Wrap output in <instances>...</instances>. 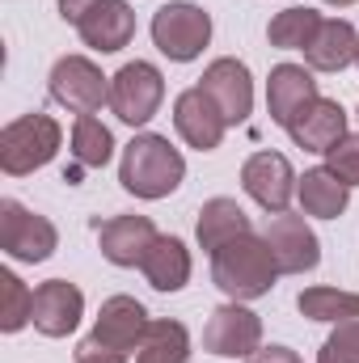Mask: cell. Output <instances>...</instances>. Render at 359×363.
<instances>
[{
  "label": "cell",
  "mask_w": 359,
  "mask_h": 363,
  "mask_svg": "<svg viewBox=\"0 0 359 363\" xmlns=\"http://www.w3.org/2000/svg\"><path fill=\"white\" fill-rule=\"evenodd\" d=\"M245 363H304V359H300L292 347H258Z\"/></svg>",
  "instance_id": "cell-30"
},
{
  "label": "cell",
  "mask_w": 359,
  "mask_h": 363,
  "mask_svg": "<svg viewBox=\"0 0 359 363\" xmlns=\"http://www.w3.org/2000/svg\"><path fill=\"white\" fill-rule=\"evenodd\" d=\"M245 233H254V220L245 216V207L237 199H207L199 207V224H194L199 250L216 254L220 245H228V241H237Z\"/></svg>",
  "instance_id": "cell-20"
},
{
  "label": "cell",
  "mask_w": 359,
  "mask_h": 363,
  "mask_svg": "<svg viewBox=\"0 0 359 363\" xmlns=\"http://www.w3.org/2000/svg\"><path fill=\"white\" fill-rule=\"evenodd\" d=\"M275 279H279V262L270 254L267 237H258V233H245L211 254V283L237 304L263 300L275 287Z\"/></svg>",
  "instance_id": "cell-1"
},
{
  "label": "cell",
  "mask_w": 359,
  "mask_h": 363,
  "mask_svg": "<svg viewBox=\"0 0 359 363\" xmlns=\"http://www.w3.org/2000/svg\"><path fill=\"white\" fill-rule=\"evenodd\" d=\"M186 178V157L165 140V135H136L127 148H123V161H118V182L127 194L136 199H170Z\"/></svg>",
  "instance_id": "cell-2"
},
{
  "label": "cell",
  "mask_w": 359,
  "mask_h": 363,
  "mask_svg": "<svg viewBox=\"0 0 359 363\" xmlns=\"http://www.w3.org/2000/svg\"><path fill=\"white\" fill-rule=\"evenodd\" d=\"M304 60L313 72H343L359 64V30L343 17H326L317 38L304 47Z\"/></svg>",
  "instance_id": "cell-19"
},
{
  "label": "cell",
  "mask_w": 359,
  "mask_h": 363,
  "mask_svg": "<svg viewBox=\"0 0 359 363\" xmlns=\"http://www.w3.org/2000/svg\"><path fill=\"white\" fill-rule=\"evenodd\" d=\"M110 152H114L110 127L101 118H93V114H77V123H72V157H77V165L101 169L110 161Z\"/></svg>",
  "instance_id": "cell-26"
},
{
  "label": "cell",
  "mask_w": 359,
  "mask_h": 363,
  "mask_svg": "<svg viewBox=\"0 0 359 363\" xmlns=\"http://www.w3.org/2000/svg\"><path fill=\"white\" fill-rule=\"evenodd\" d=\"M287 135H292V144L296 148H304V152H330L343 135H347V110L334 101V97H317L292 127H287Z\"/></svg>",
  "instance_id": "cell-18"
},
{
  "label": "cell",
  "mask_w": 359,
  "mask_h": 363,
  "mask_svg": "<svg viewBox=\"0 0 359 363\" xmlns=\"http://www.w3.org/2000/svg\"><path fill=\"white\" fill-rule=\"evenodd\" d=\"M153 43L165 60L190 64L203 55V47L211 43V13L190 4V0H170L165 9L153 13Z\"/></svg>",
  "instance_id": "cell-5"
},
{
  "label": "cell",
  "mask_w": 359,
  "mask_h": 363,
  "mask_svg": "<svg viewBox=\"0 0 359 363\" xmlns=\"http://www.w3.org/2000/svg\"><path fill=\"white\" fill-rule=\"evenodd\" d=\"M174 127H178L182 140H186L190 148H199V152H216L220 140H224V131H228L220 106L199 89V85H194V89H182L178 97H174Z\"/></svg>",
  "instance_id": "cell-15"
},
{
  "label": "cell",
  "mask_w": 359,
  "mask_h": 363,
  "mask_svg": "<svg viewBox=\"0 0 359 363\" xmlns=\"http://www.w3.org/2000/svg\"><path fill=\"white\" fill-rule=\"evenodd\" d=\"M317 81H313V68L304 64H275L267 77V110L270 118L287 131L313 101H317Z\"/></svg>",
  "instance_id": "cell-14"
},
{
  "label": "cell",
  "mask_w": 359,
  "mask_h": 363,
  "mask_svg": "<svg viewBox=\"0 0 359 363\" xmlns=\"http://www.w3.org/2000/svg\"><path fill=\"white\" fill-rule=\"evenodd\" d=\"M148 313L136 296H110L101 300V313L93 321L89 338L77 342V363H127L131 351H140L148 334Z\"/></svg>",
  "instance_id": "cell-3"
},
{
  "label": "cell",
  "mask_w": 359,
  "mask_h": 363,
  "mask_svg": "<svg viewBox=\"0 0 359 363\" xmlns=\"http://www.w3.org/2000/svg\"><path fill=\"white\" fill-rule=\"evenodd\" d=\"M60 144H64V131L51 114H38V110L21 114L0 131V169L9 178H26V174L51 165Z\"/></svg>",
  "instance_id": "cell-4"
},
{
  "label": "cell",
  "mask_w": 359,
  "mask_h": 363,
  "mask_svg": "<svg viewBox=\"0 0 359 363\" xmlns=\"http://www.w3.org/2000/svg\"><path fill=\"white\" fill-rule=\"evenodd\" d=\"M136 363H190V334L182 321H153L140 351H136Z\"/></svg>",
  "instance_id": "cell-24"
},
{
  "label": "cell",
  "mask_w": 359,
  "mask_h": 363,
  "mask_svg": "<svg viewBox=\"0 0 359 363\" xmlns=\"http://www.w3.org/2000/svg\"><path fill=\"white\" fill-rule=\"evenodd\" d=\"M326 4H338V9H347V4H359V0H326Z\"/></svg>",
  "instance_id": "cell-32"
},
{
  "label": "cell",
  "mask_w": 359,
  "mask_h": 363,
  "mask_svg": "<svg viewBox=\"0 0 359 363\" xmlns=\"http://www.w3.org/2000/svg\"><path fill=\"white\" fill-rule=\"evenodd\" d=\"M85 317V291L68 279H47L34 287V330L43 338H68Z\"/></svg>",
  "instance_id": "cell-12"
},
{
  "label": "cell",
  "mask_w": 359,
  "mask_h": 363,
  "mask_svg": "<svg viewBox=\"0 0 359 363\" xmlns=\"http://www.w3.org/2000/svg\"><path fill=\"white\" fill-rule=\"evenodd\" d=\"M317 363H359V317L334 325V334L317 351Z\"/></svg>",
  "instance_id": "cell-28"
},
{
  "label": "cell",
  "mask_w": 359,
  "mask_h": 363,
  "mask_svg": "<svg viewBox=\"0 0 359 363\" xmlns=\"http://www.w3.org/2000/svg\"><path fill=\"white\" fill-rule=\"evenodd\" d=\"M267 245L279 262V274H304L321 262V241L304 224V216H275L267 224Z\"/></svg>",
  "instance_id": "cell-13"
},
{
  "label": "cell",
  "mask_w": 359,
  "mask_h": 363,
  "mask_svg": "<svg viewBox=\"0 0 359 363\" xmlns=\"http://www.w3.org/2000/svg\"><path fill=\"white\" fill-rule=\"evenodd\" d=\"M47 89L72 114H93V110L110 106V77H101V68L93 64L89 55H64L51 68Z\"/></svg>",
  "instance_id": "cell-8"
},
{
  "label": "cell",
  "mask_w": 359,
  "mask_h": 363,
  "mask_svg": "<svg viewBox=\"0 0 359 363\" xmlns=\"http://www.w3.org/2000/svg\"><path fill=\"white\" fill-rule=\"evenodd\" d=\"M165 101V77L157 64L148 60H131L110 77V110L127 123V127H144L153 123V114Z\"/></svg>",
  "instance_id": "cell-6"
},
{
  "label": "cell",
  "mask_w": 359,
  "mask_h": 363,
  "mask_svg": "<svg viewBox=\"0 0 359 363\" xmlns=\"http://www.w3.org/2000/svg\"><path fill=\"white\" fill-rule=\"evenodd\" d=\"M296 308L309 321H326V325H343L359 317V291H343V287H304L296 296Z\"/></svg>",
  "instance_id": "cell-23"
},
{
  "label": "cell",
  "mask_w": 359,
  "mask_h": 363,
  "mask_svg": "<svg viewBox=\"0 0 359 363\" xmlns=\"http://www.w3.org/2000/svg\"><path fill=\"white\" fill-rule=\"evenodd\" d=\"M203 347H207V355H216V359H250V355L263 347V317L250 313L245 304L228 300V304H220V308L207 317V325H203Z\"/></svg>",
  "instance_id": "cell-9"
},
{
  "label": "cell",
  "mask_w": 359,
  "mask_h": 363,
  "mask_svg": "<svg viewBox=\"0 0 359 363\" xmlns=\"http://www.w3.org/2000/svg\"><path fill=\"white\" fill-rule=\"evenodd\" d=\"M140 271H144V279L157 291H182L190 283V250L182 245L178 237H157L153 250L144 254Z\"/></svg>",
  "instance_id": "cell-22"
},
{
  "label": "cell",
  "mask_w": 359,
  "mask_h": 363,
  "mask_svg": "<svg viewBox=\"0 0 359 363\" xmlns=\"http://www.w3.org/2000/svg\"><path fill=\"white\" fill-rule=\"evenodd\" d=\"M34 321V291L13 271H0V330L17 334Z\"/></svg>",
  "instance_id": "cell-27"
},
{
  "label": "cell",
  "mask_w": 359,
  "mask_h": 363,
  "mask_svg": "<svg viewBox=\"0 0 359 363\" xmlns=\"http://www.w3.org/2000/svg\"><path fill=\"white\" fill-rule=\"evenodd\" d=\"M72 30L81 34V43H85L89 51L114 55V51H123V47L136 38V13H131L127 0H97Z\"/></svg>",
  "instance_id": "cell-17"
},
{
  "label": "cell",
  "mask_w": 359,
  "mask_h": 363,
  "mask_svg": "<svg viewBox=\"0 0 359 363\" xmlns=\"http://www.w3.org/2000/svg\"><path fill=\"white\" fill-rule=\"evenodd\" d=\"M241 186H245V194L270 211V216H283L287 207H292V199H296V169H292V161L283 157V152H254L245 165H241Z\"/></svg>",
  "instance_id": "cell-10"
},
{
  "label": "cell",
  "mask_w": 359,
  "mask_h": 363,
  "mask_svg": "<svg viewBox=\"0 0 359 363\" xmlns=\"http://www.w3.org/2000/svg\"><path fill=\"white\" fill-rule=\"evenodd\" d=\"M0 250L13 262H47L60 250V228L47 216L21 207L17 199H4L0 203Z\"/></svg>",
  "instance_id": "cell-7"
},
{
  "label": "cell",
  "mask_w": 359,
  "mask_h": 363,
  "mask_svg": "<svg viewBox=\"0 0 359 363\" xmlns=\"http://www.w3.org/2000/svg\"><path fill=\"white\" fill-rule=\"evenodd\" d=\"M355 118H359V114H355Z\"/></svg>",
  "instance_id": "cell-33"
},
{
  "label": "cell",
  "mask_w": 359,
  "mask_h": 363,
  "mask_svg": "<svg viewBox=\"0 0 359 363\" xmlns=\"http://www.w3.org/2000/svg\"><path fill=\"white\" fill-rule=\"evenodd\" d=\"M321 13L317 9H283V13H275L267 26V38L270 47H279V51H304L313 38H317V30H321Z\"/></svg>",
  "instance_id": "cell-25"
},
{
  "label": "cell",
  "mask_w": 359,
  "mask_h": 363,
  "mask_svg": "<svg viewBox=\"0 0 359 363\" xmlns=\"http://www.w3.org/2000/svg\"><path fill=\"white\" fill-rule=\"evenodd\" d=\"M93 4H97V0H60V17H64L68 26H77V21L89 13Z\"/></svg>",
  "instance_id": "cell-31"
},
{
  "label": "cell",
  "mask_w": 359,
  "mask_h": 363,
  "mask_svg": "<svg viewBox=\"0 0 359 363\" xmlns=\"http://www.w3.org/2000/svg\"><path fill=\"white\" fill-rule=\"evenodd\" d=\"M199 89L220 106V114H224L228 127H237V123H245V118L254 114V77H250V68H245L241 60H233V55L211 60V64L203 68V77H199Z\"/></svg>",
  "instance_id": "cell-11"
},
{
  "label": "cell",
  "mask_w": 359,
  "mask_h": 363,
  "mask_svg": "<svg viewBox=\"0 0 359 363\" xmlns=\"http://www.w3.org/2000/svg\"><path fill=\"white\" fill-rule=\"evenodd\" d=\"M157 237H161V233L153 228L148 216H110V220H97L101 258L114 262V267H140Z\"/></svg>",
  "instance_id": "cell-16"
},
{
  "label": "cell",
  "mask_w": 359,
  "mask_h": 363,
  "mask_svg": "<svg viewBox=\"0 0 359 363\" xmlns=\"http://www.w3.org/2000/svg\"><path fill=\"white\" fill-rule=\"evenodd\" d=\"M326 169H330V174H338L347 186H359V135L347 131V135L326 152Z\"/></svg>",
  "instance_id": "cell-29"
},
{
  "label": "cell",
  "mask_w": 359,
  "mask_h": 363,
  "mask_svg": "<svg viewBox=\"0 0 359 363\" xmlns=\"http://www.w3.org/2000/svg\"><path fill=\"white\" fill-rule=\"evenodd\" d=\"M296 194H300L304 216H317V220H338V216L347 211V203H351V186L338 178V174H330L326 165L304 169Z\"/></svg>",
  "instance_id": "cell-21"
}]
</instances>
